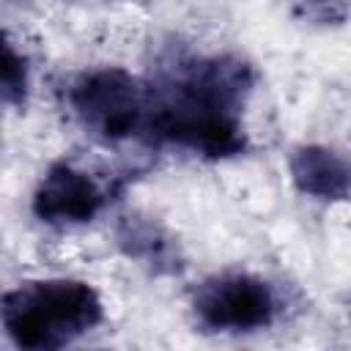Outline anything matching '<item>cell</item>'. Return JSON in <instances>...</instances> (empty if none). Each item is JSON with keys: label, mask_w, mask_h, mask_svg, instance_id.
<instances>
[{"label": "cell", "mask_w": 351, "mask_h": 351, "mask_svg": "<svg viewBox=\"0 0 351 351\" xmlns=\"http://www.w3.org/2000/svg\"><path fill=\"white\" fill-rule=\"evenodd\" d=\"M293 186L321 203H340L351 197V162L321 143L299 145L288 159Z\"/></svg>", "instance_id": "obj_5"}, {"label": "cell", "mask_w": 351, "mask_h": 351, "mask_svg": "<svg viewBox=\"0 0 351 351\" xmlns=\"http://www.w3.org/2000/svg\"><path fill=\"white\" fill-rule=\"evenodd\" d=\"M107 206V189L82 167L55 162L38 178L30 208L44 225L71 228L96 219Z\"/></svg>", "instance_id": "obj_4"}, {"label": "cell", "mask_w": 351, "mask_h": 351, "mask_svg": "<svg viewBox=\"0 0 351 351\" xmlns=\"http://www.w3.org/2000/svg\"><path fill=\"white\" fill-rule=\"evenodd\" d=\"M192 313L208 332H258L274 324V288L250 271H219L206 277L192 293Z\"/></svg>", "instance_id": "obj_3"}, {"label": "cell", "mask_w": 351, "mask_h": 351, "mask_svg": "<svg viewBox=\"0 0 351 351\" xmlns=\"http://www.w3.org/2000/svg\"><path fill=\"white\" fill-rule=\"evenodd\" d=\"M69 104L88 132L107 143H123L148 134L154 96L132 71L104 66L71 82Z\"/></svg>", "instance_id": "obj_2"}, {"label": "cell", "mask_w": 351, "mask_h": 351, "mask_svg": "<svg viewBox=\"0 0 351 351\" xmlns=\"http://www.w3.org/2000/svg\"><path fill=\"white\" fill-rule=\"evenodd\" d=\"M0 85H3V101L8 107H25L27 93H30V66H27L25 52H19L11 38L3 44Z\"/></svg>", "instance_id": "obj_7"}, {"label": "cell", "mask_w": 351, "mask_h": 351, "mask_svg": "<svg viewBox=\"0 0 351 351\" xmlns=\"http://www.w3.org/2000/svg\"><path fill=\"white\" fill-rule=\"evenodd\" d=\"M118 247L154 271H178L176 241L145 217H123L118 225Z\"/></svg>", "instance_id": "obj_6"}, {"label": "cell", "mask_w": 351, "mask_h": 351, "mask_svg": "<svg viewBox=\"0 0 351 351\" xmlns=\"http://www.w3.org/2000/svg\"><path fill=\"white\" fill-rule=\"evenodd\" d=\"M5 337L25 351H55L104 321L99 291L77 277H41L3 293Z\"/></svg>", "instance_id": "obj_1"}]
</instances>
